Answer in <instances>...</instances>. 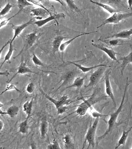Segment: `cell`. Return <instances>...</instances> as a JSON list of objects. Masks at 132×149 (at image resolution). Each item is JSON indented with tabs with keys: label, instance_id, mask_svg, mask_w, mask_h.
Wrapping results in <instances>:
<instances>
[{
	"label": "cell",
	"instance_id": "17",
	"mask_svg": "<svg viewBox=\"0 0 132 149\" xmlns=\"http://www.w3.org/2000/svg\"><path fill=\"white\" fill-rule=\"evenodd\" d=\"M90 2L93 4H95L96 5L103 8L104 10H106L110 14H112V15L115 13L120 12V10L114 9V8H112L109 5L105 4V3H101V2H96V1H93L92 0H90Z\"/></svg>",
	"mask_w": 132,
	"mask_h": 149
},
{
	"label": "cell",
	"instance_id": "42",
	"mask_svg": "<svg viewBox=\"0 0 132 149\" xmlns=\"http://www.w3.org/2000/svg\"><path fill=\"white\" fill-rule=\"evenodd\" d=\"M127 3H128L129 8L132 12V0H127Z\"/></svg>",
	"mask_w": 132,
	"mask_h": 149
},
{
	"label": "cell",
	"instance_id": "24",
	"mask_svg": "<svg viewBox=\"0 0 132 149\" xmlns=\"http://www.w3.org/2000/svg\"><path fill=\"white\" fill-rule=\"evenodd\" d=\"M85 77H78L75 79L72 84L70 85L69 87H66V88H72V87H76V88H80L83 86L84 83Z\"/></svg>",
	"mask_w": 132,
	"mask_h": 149
},
{
	"label": "cell",
	"instance_id": "19",
	"mask_svg": "<svg viewBox=\"0 0 132 149\" xmlns=\"http://www.w3.org/2000/svg\"><path fill=\"white\" fill-rule=\"evenodd\" d=\"M96 32H97V31H92V32L87 33L81 34L77 35V36H75V37H74L73 38H72L71 39H69V40L65 42H64L62 43V44H61V47H60L59 51L62 52V53H63V52H64V50L66 49V48L67 47H68V45H69L70 43L73 42L75 39H76V38H78V37H81V36H84V35L90 34Z\"/></svg>",
	"mask_w": 132,
	"mask_h": 149
},
{
	"label": "cell",
	"instance_id": "33",
	"mask_svg": "<svg viewBox=\"0 0 132 149\" xmlns=\"http://www.w3.org/2000/svg\"><path fill=\"white\" fill-rule=\"evenodd\" d=\"M13 90H16L17 91L19 92V93H21L20 90L18 89V88L16 87L15 85L13 84H11L10 83H9L5 89L1 93V95H2V94L5 93L6 92L8 91H9Z\"/></svg>",
	"mask_w": 132,
	"mask_h": 149
},
{
	"label": "cell",
	"instance_id": "36",
	"mask_svg": "<svg viewBox=\"0 0 132 149\" xmlns=\"http://www.w3.org/2000/svg\"><path fill=\"white\" fill-rule=\"evenodd\" d=\"M62 141L66 146H70L71 144V139L70 136L68 134H66L62 138Z\"/></svg>",
	"mask_w": 132,
	"mask_h": 149
},
{
	"label": "cell",
	"instance_id": "26",
	"mask_svg": "<svg viewBox=\"0 0 132 149\" xmlns=\"http://www.w3.org/2000/svg\"><path fill=\"white\" fill-rule=\"evenodd\" d=\"M10 46H9V49L6 55L5 56V57L4 58V61L2 63L1 65L0 68H1L2 66H3V65L7 61H8L9 60H10V58H11V56H12V54L14 51L15 50L14 47L12 43L11 42L9 44Z\"/></svg>",
	"mask_w": 132,
	"mask_h": 149
},
{
	"label": "cell",
	"instance_id": "7",
	"mask_svg": "<svg viewBox=\"0 0 132 149\" xmlns=\"http://www.w3.org/2000/svg\"><path fill=\"white\" fill-rule=\"evenodd\" d=\"M92 97H91L88 100H85L82 97L83 102L77 106V109L75 111V113L79 116H84L88 110L92 107L93 101H91Z\"/></svg>",
	"mask_w": 132,
	"mask_h": 149
},
{
	"label": "cell",
	"instance_id": "37",
	"mask_svg": "<svg viewBox=\"0 0 132 149\" xmlns=\"http://www.w3.org/2000/svg\"><path fill=\"white\" fill-rule=\"evenodd\" d=\"M74 75V73L73 72H69L67 73L63 78V80L64 81V83L68 82L70 81L73 77Z\"/></svg>",
	"mask_w": 132,
	"mask_h": 149
},
{
	"label": "cell",
	"instance_id": "10",
	"mask_svg": "<svg viewBox=\"0 0 132 149\" xmlns=\"http://www.w3.org/2000/svg\"><path fill=\"white\" fill-rule=\"evenodd\" d=\"M27 73H33V74H37V73L34 71L31 70L26 65V63H25L24 61V59L22 58H21V62L19 66L17 68V72L15 74L13 75V77L11 78L9 81H7L8 83H10L11 81L18 74H27Z\"/></svg>",
	"mask_w": 132,
	"mask_h": 149
},
{
	"label": "cell",
	"instance_id": "38",
	"mask_svg": "<svg viewBox=\"0 0 132 149\" xmlns=\"http://www.w3.org/2000/svg\"><path fill=\"white\" fill-rule=\"evenodd\" d=\"M35 89L34 84L31 82L26 87V91L28 94H31L33 93Z\"/></svg>",
	"mask_w": 132,
	"mask_h": 149
},
{
	"label": "cell",
	"instance_id": "44",
	"mask_svg": "<svg viewBox=\"0 0 132 149\" xmlns=\"http://www.w3.org/2000/svg\"><path fill=\"white\" fill-rule=\"evenodd\" d=\"M40 1H44V0H40ZM48 1H50V0H48ZM51 1H56V2H59V3H60V4H61V5H62V6L64 5L63 2H62V1H61V0H51Z\"/></svg>",
	"mask_w": 132,
	"mask_h": 149
},
{
	"label": "cell",
	"instance_id": "45",
	"mask_svg": "<svg viewBox=\"0 0 132 149\" xmlns=\"http://www.w3.org/2000/svg\"><path fill=\"white\" fill-rule=\"evenodd\" d=\"M114 1H119V0H114Z\"/></svg>",
	"mask_w": 132,
	"mask_h": 149
},
{
	"label": "cell",
	"instance_id": "5",
	"mask_svg": "<svg viewBox=\"0 0 132 149\" xmlns=\"http://www.w3.org/2000/svg\"><path fill=\"white\" fill-rule=\"evenodd\" d=\"M38 36L37 35V31H34L25 36V40H24L23 46L21 51L19 54L17 55V56L14 58H15L20 55L23 52L26 51L32 47L34 45L37 40V39Z\"/></svg>",
	"mask_w": 132,
	"mask_h": 149
},
{
	"label": "cell",
	"instance_id": "14",
	"mask_svg": "<svg viewBox=\"0 0 132 149\" xmlns=\"http://www.w3.org/2000/svg\"><path fill=\"white\" fill-rule=\"evenodd\" d=\"M30 12L31 13V16H36V18H40V20L43 17H46L48 15H50L48 11L41 8L32 9Z\"/></svg>",
	"mask_w": 132,
	"mask_h": 149
},
{
	"label": "cell",
	"instance_id": "6",
	"mask_svg": "<svg viewBox=\"0 0 132 149\" xmlns=\"http://www.w3.org/2000/svg\"><path fill=\"white\" fill-rule=\"evenodd\" d=\"M39 90L46 98L48 99L49 101L54 104L57 109L61 108L62 106L67 105L70 103V100H69V97L67 95H63V96L61 97L58 100H57L51 97L50 96L45 93L41 88H39Z\"/></svg>",
	"mask_w": 132,
	"mask_h": 149
},
{
	"label": "cell",
	"instance_id": "25",
	"mask_svg": "<svg viewBox=\"0 0 132 149\" xmlns=\"http://www.w3.org/2000/svg\"><path fill=\"white\" fill-rule=\"evenodd\" d=\"M120 38H113L110 40L103 41L104 42L106 43L109 46L111 47H116L122 45L124 41Z\"/></svg>",
	"mask_w": 132,
	"mask_h": 149
},
{
	"label": "cell",
	"instance_id": "34",
	"mask_svg": "<svg viewBox=\"0 0 132 149\" xmlns=\"http://www.w3.org/2000/svg\"><path fill=\"white\" fill-rule=\"evenodd\" d=\"M47 149H61V148L60 147L59 144L58 142L55 139H54L53 143L48 144Z\"/></svg>",
	"mask_w": 132,
	"mask_h": 149
},
{
	"label": "cell",
	"instance_id": "13",
	"mask_svg": "<svg viewBox=\"0 0 132 149\" xmlns=\"http://www.w3.org/2000/svg\"><path fill=\"white\" fill-rule=\"evenodd\" d=\"M132 35V28L127 30H123L114 34L112 36L108 37L107 38H120V39H129Z\"/></svg>",
	"mask_w": 132,
	"mask_h": 149
},
{
	"label": "cell",
	"instance_id": "29",
	"mask_svg": "<svg viewBox=\"0 0 132 149\" xmlns=\"http://www.w3.org/2000/svg\"><path fill=\"white\" fill-rule=\"evenodd\" d=\"M90 113L92 117L95 119L97 118H100L106 117L109 116L108 115H105L99 113L95 109H94L92 107L90 109Z\"/></svg>",
	"mask_w": 132,
	"mask_h": 149
},
{
	"label": "cell",
	"instance_id": "1",
	"mask_svg": "<svg viewBox=\"0 0 132 149\" xmlns=\"http://www.w3.org/2000/svg\"><path fill=\"white\" fill-rule=\"evenodd\" d=\"M129 85V79L128 77H127L126 83L125 84L123 94L122 98L120 105H119V107H118L116 111L110 115V118L107 122L108 127L107 129L103 135L97 137V141H96L97 146L98 145L101 141L105 138L106 136H107L110 133V132H111V131H112V129L114 127L118 116H119L120 113L121 112L122 108H123L124 104L125 99L126 98V94H127V89H128V86Z\"/></svg>",
	"mask_w": 132,
	"mask_h": 149
},
{
	"label": "cell",
	"instance_id": "39",
	"mask_svg": "<svg viewBox=\"0 0 132 149\" xmlns=\"http://www.w3.org/2000/svg\"><path fill=\"white\" fill-rule=\"evenodd\" d=\"M17 15V14L16 13L14 15L11 16V17H10V18L7 19H6L4 20L3 21H2L1 23V29L3 27L5 26V25L8 24V23L9 21L11 19L13 18V17H14L15 16H16Z\"/></svg>",
	"mask_w": 132,
	"mask_h": 149
},
{
	"label": "cell",
	"instance_id": "27",
	"mask_svg": "<svg viewBox=\"0 0 132 149\" xmlns=\"http://www.w3.org/2000/svg\"><path fill=\"white\" fill-rule=\"evenodd\" d=\"M48 123L46 120H43L40 126V131L41 138L44 139L46 137L48 131Z\"/></svg>",
	"mask_w": 132,
	"mask_h": 149
},
{
	"label": "cell",
	"instance_id": "18",
	"mask_svg": "<svg viewBox=\"0 0 132 149\" xmlns=\"http://www.w3.org/2000/svg\"><path fill=\"white\" fill-rule=\"evenodd\" d=\"M64 38L65 37L62 36H57L54 38L53 42V52L54 54L59 51L60 47Z\"/></svg>",
	"mask_w": 132,
	"mask_h": 149
},
{
	"label": "cell",
	"instance_id": "11",
	"mask_svg": "<svg viewBox=\"0 0 132 149\" xmlns=\"http://www.w3.org/2000/svg\"><path fill=\"white\" fill-rule=\"evenodd\" d=\"M66 16L63 13H60L50 15V16H48L44 19L39 20V21L34 22V23L38 27H41L51 21L57 19L64 18Z\"/></svg>",
	"mask_w": 132,
	"mask_h": 149
},
{
	"label": "cell",
	"instance_id": "16",
	"mask_svg": "<svg viewBox=\"0 0 132 149\" xmlns=\"http://www.w3.org/2000/svg\"><path fill=\"white\" fill-rule=\"evenodd\" d=\"M19 108L16 106H12L8 108L6 111H2L1 108L0 110L1 115H8L11 118H13L17 116L19 112Z\"/></svg>",
	"mask_w": 132,
	"mask_h": 149
},
{
	"label": "cell",
	"instance_id": "15",
	"mask_svg": "<svg viewBox=\"0 0 132 149\" xmlns=\"http://www.w3.org/2000/svg\"><path fill=\"white\" fill-rule=\"evenodd\" d=\"M119 60L121 61V74L122 75L123 74V72L126 66L129 64H132V51L127 56L122 57Z\"/></svg>",
	"mask_w": 132,
	"mask_h": 149
},
{
	"label": "cell",
	"instance_id": "40",
	"mask_svg": "<svg viewBox=\"0 0 132 149\" xmlns=\"http://www.w3.org/2000/svg\"><path fill=\"white\" fill-rule=\"evenodd\" d=\"M68 108V107L65 105L62 106L61 108L57 109V115H61L65 112Z\"/></svg>",
	"mask_w": 132,
	"mask_h": 149
},
{
	"label": "cell",
	"instance_id": "28",
	"mask_svg": "<svg viewBox=\"0 0 132 149\" xmlns=\"http://www.w3.org/2000/svg\"><path fill=\"white\" fill-rule=\"evenodd\" d=\"M28 118L26 117V120L23 121L19 125V132H18L23 134H26L28 130Z\"/></svg>",
	"mask_w": 132,
	"mask_h": 149
},
{
	"label": "cell",
	"instance_id": "9",
	"mask_svg": "<svg viewBox=\"0 0 132 149\" xmlns=\"http://www.w3.org/2000/svg\"><path fill=\"white\" fill-rule=\"evenodd\" d=\"M34 18H32L26 23L19 25H15L12 24V28L14 31V34L13 37H12V40H11V42H13L14 40L21 33L23 30L28 26L32 24L34 22Z\"/></svg>",
	"mask_w": 132,
	"mask_h": 149
},
{
	"label": "cell",
	"instance_id": "2",
	"mask_svg": "<svg viewBox=\"0 0 132 149\" xmlns=\"http://www.w3.org/2000/svg\"><path fill=\"white\" fill-rule=\"evenodd\" d=\"M99 119V118L95 119L94 122L93 123L92 125H90L89 127L86 135L84 141L83 142V149L84 148L86 143L88 144V148H89L90 147H91L93 149L94 148L96 130H97Z\"/></svg>",
	"mask_w": 132,
	"mask_h": 149
},
{
	"label": "cell",
	"instance_id": "31",
	"mask_svg": "<svg viewBox=\"0 0 132 149\" xmlns=\"http://www.w3.org/2000/svg\"><path fill=\"white\" fill-rule=\"evenodd\" d=\"M32 61L35 66H42V67H44V66H46V65L38 58V57L37 56L34 52H33V56H32Z\"/></svg>",
	"mask_w": 132,
	"mask_h": 149
},
{
	"label": "cell",
	"instance_id": "12",
	"mask_svg": "<svg viewBox=\"0 0 132 149\" xmlns=\"http://www.w3.org/2000/svg\"><path fill=\"white\" fill-rule=\"evenodd\" d=\"M92 45L95 47L105 52L112 60L119 63V61L118 60L116 57V55L119 54L117 53L114 50L112 49H109L108 48L105 47L102 45H99V44L92 43Z\"/></svg>",
	"mask_w": 132,
	"mask_h": 149
},
{
	"label": "cell",
	"instance_id": "41",
	"mask_svg": "<svg viewBox=\"0 0 132 149\" xmlns=\"http://www.w3.org/2000/svg\"><path fill=\"white\" fill-rule=\"evenodd\" d=\"M10 74V73L8 70L4 71V72H0V75L8 77Z\"/></svg>",
	"mask_w": 132,
	"mask_h": 149
},
{
	"label": "cell",
	"instance_id": "20",
	"mask_svg": "<svg viewBox=\"0 0 132 149\" xmlns=\"http://www.w3.org/2000/svg\"><path fill=\"white\" fill-rule=\"evenodd\" d=\"M69 63L75 65L82 72L84 73H87V72H90L91 70L97 68L98 67H100V66H106V65L101 64V65H95V66H90V67H86V66H82V65L73 62H69Z\"/></svg>",
	"mask_w": 132,
	"mask_h": 149
},
{
	"label": "cell",
	"instance_id": "21",
	"mask_svg": "<svg viewBox=\"0 0 132 149\" xmlns=\"http://www.w3.org/2000/svg\"><path fill=\"white\" fill-rule=\"evenodd\" d=\"M132 129V127H131L128 130H126V131L125 130H124L121 137L119 139V140L118 141L117 143L115 146V149H118L121 145H123L125 144L126 141L127 140V137H128L129 134L130 132Z\"/></svg>",
	"mask_w": 132,
	"mask_h": 149
},
{
	"label": "cell",
	"instance_id": "30",
	"mask_svg": "<svg viewBox=\"0 0 132 149\" xmlns=\"http://www.w3.org/2000/svg\"><path fill=\"white\" fill-rule=\"evenodd\" d=\"M13 7V6L11 5L10 2H8L6 5L1 10V13H0L1 18L2 17H4V16H5V15L8 13Z\"/></svg>",
	"mask_w": 132,
	"mask_h": 149
},
{
	"label": "cell",
	"instance_id": "4",
	"mask_svg": "<svg viewBox=\"0 0 132 149\" xmlns=\"http://www.w3.org/2000/svg\"><path fill=\"white\" fill-rule=\"evenodd\" d=\"M131 16H132V12L129 13H122L121 12L115 13L111 17L105 19L100 25L97 27V29H98L106 24H117L120 22V21L129 18Z\"/></svg>",
	"mask_w": 132,
	"mask_h": 149
},
{
	"label": "cell",
	"instance_id": "3",
	"mask_svg": "<svg viewBox=\"0 0 132 149\" xmlns=\"http://www.w3.org/2000/svg\"><path fill=\"white\" fill-rule=\"evenodd\" d=\"M111 66H102L97 68L95 72L90 75L89 79V82L87 86H86V88L92 87L96 86L100 81L102 78L104 73H105L107 67H110Z\"/></svg>",
	"mask_w": 132,
	"mask_h": 149
},
{
	"label": "cell",
	"instance_id": "35",
	"mask_svg": "<svg viewBox=\"0 0 132 149\" xmlns=\"http://www.w3.org/2000/svg\"><path fill=\"white\" fill-rule=\"evenodd\" d=\"M64 1L70 9L76 10H79L78 8H77L73 0H64Z\"/></svg>",
	"mask_w": 132,
	"mask_h": 149
},
{
	"label": "cell",
	"instance_id": "43",
	"mask_svg": "<svg viewBox=\"0 0 132 149\" xmlns=\"http://www.w3.org/2000/svg\"><path fill=\"white\" fill-rule=\"evenodd\" d=\"M3 127H4V123L3 122V121L1 120H0V130L1 131H2L3 129Z\"/></svg>",
	"mask_w": 132,
	"mask_h": 149
},
{
	"label": "cell",
	"instance_id": "46",
	"mask_svg": "<svg viewBox=\"0 0 132 149\" xmlns=\"http://www.w3.org/2000/svg\"><path fill=\"white\" fill-rule=\"evenodd\" d=\"M131 136H132V134H131ZM131 149H132V147L131 148Z\"/></svg>",
	"mask_w": 132,
	"mask_h": 149
},
{
	"label": "cell",
	"instance_id": "32",
	"mask_svg": "<svg viewBox=\"0 0 132 149\" xmlns=\"http://www.w3.org/2000/svg\"><path fill=\"white\" fill-rule=\"evenodd\" d=\"M28 1L34 5L38 6L40 7V8L46 9V10H47L49 13L50 15H53V13L41 3V1L40 0H28Z\"/></svg>",
	"mask_w": 132,
	"mask_h": 149
},
{
	"label": "cell",
	"instance_id": "23",
	"mask_svg": "<svg viewBox=\"0 0 132 149\" xmlns=\"http://www.w3.org/2000/svg\"><path fill=\"white\" fill-rule=\"evenodd\" d=\"M16 1H17L18 6L19 8V10L17 13V15L23 10L25 7L34 6V5L28 2V0H16Z\"/></svg>",
	"mask_w": 132,
	"mask_h": 149
},
{
	"label": "cell",
	"instance_id": "22",
	"mask_svg": "<svg viewBox=\"0 0 132 149\" xmlns=\"http://www.w3.org/2000/svg\"><path fill=\"white\" fill-rule=\"evenodd\" d=\"M33 104V100H32L30 101L28 100V101H26L23 105V110L27 115L26 117L28 118H29L31 116V114L32 113Z\"/></svg>",
	"mask_w": 132,
	"mask_h": 149
},
{
	"label": "cell",
	"instance_id": "8",
	"mask_svg": "<svg viewBox=\"0 0 132 149\" xmlns=\"http://www.w3.org/2000/svg\"><path fill=\"white\" fill-rule=\"evenodd\" d=\"M111 70H108L105 72V93L107 96L109 97L112 100L114 107L116 106V103L113 91L111 86L110 81V77L111 74Z\"/></svg>",
	"mask_w": 132,
	"mask_h": 149
}]
</instances>
